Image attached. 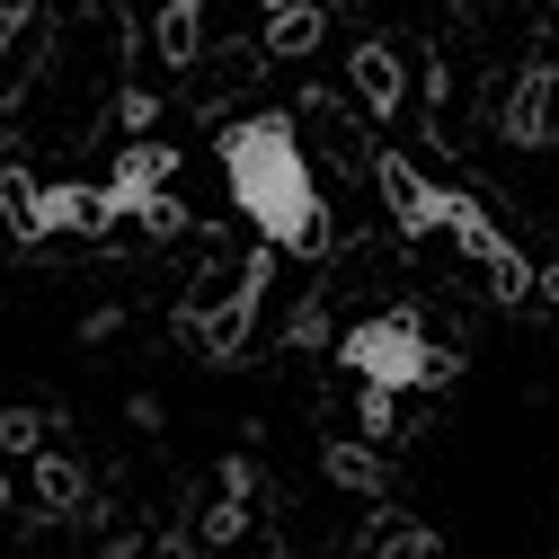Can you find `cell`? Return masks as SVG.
Listing matches in <instances>:
<instances>
[{
  "mask_svg": "<svg viewBox=\"0 0 559 559\" xmlns=\"http://www.w3.org/2000/svg\"><path fill=\"white\" fill-rule=\"evenodd\" d=\"M223 187L231 204L258 223V240L275 249H320L329 214H320V178L302 160V133L285 116H240L223 133Z\"/></svg>",
  "mask_w": 559,
  "mask_h": 559,
  "instance_id": "6da1fadb",
  "label": "cell"
},
{
  "mask_svg": "<svg viewBox=\"0 0 559 559\" xmlns=\"http://www.w3.org/2000/svg\"><path fill=\"white\" fill-rule=\"evenodd\" d=\"M382 559H436V550H427V533H417V524H400V533H391V550H382Z\"/></svg>",
  "mask_w": 559,
  "mask_h": 559,
  "instance_id": "277c9868",
  "label": "cell"
},
{
  "mask_svg": "<svg viewBox=\"0 0 559 559\" xmlns=\"http://www.w3.org/2000/svg\"><path fill=\"white\" fill-rule=\"evenodd\" d=\"M337 365L356 373L373 400H408V391H427V382L453 373V356L427 337V320H408V311H382V320H365V329H346Z\"/></svg>",
  "mask_w": 559,
  "mask_h": 559,
  "instance_id": "7a4b0ae2",
  "label": "cell"
},
{
  "mask_svg": "<svg viewBox=\"0 0 559 559\" xmlns=\"http://www.w3.org/2000/svg\"><path fill=\"white\" fill-rule=\"evenodd\" d=\"M356 81H365V98H373V107H391L400 72H391V53H382V45H365V62H356Z\"/></svg>",
  "mask_w": 559,
  "mask_h": 559,
  "instance_id": "3957f363",
  "label": "cell"
}]
</instances>
